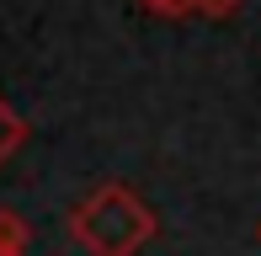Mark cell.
Instances as JSON below:
<instances>
[{
    "label": "cell",
    "mask_w": 261,
    "mask_h": 256,
    "mask_svg": "<svg viewBox=\"0 0 261 256\" xmlns=\"http://www.w3.org/2000/svg\"><path fill=\"white\" fill-rule=\"evenodd\" d=\"M160 219L155 208L144 203L139 192L117 187V182H107L86 197V203H75V214H69V235H75V246L86 256H139L155 240Z\"/></svg>",
    "instance_id": "6da1fadb"
},
{
    "label": "cell",
    "mask_w": 261,
    "mask_h": 256,
    "mask_svg": "<svg viewBox=\"0 0 261 256\" xmlns=\"http://www.w3.org/2000/svg\"><path fill=\"white\" fill-rule=\"evenodd\" d=\"M27 240H32V229L11 208H0V256H27Z\"/></svg>",
    "instance_id": "7a4b0ae2"
},
{
    "label": "cell",
    "mask_w": 261,
    "mask_h": 256,
    "mask_svg": "<svg viewBox=\"0 0 261 256\" xmlns=\"http://www.w3.org/2000/svg\"><path fill=\"white\" fill-rule=\"evenodd\" d=\"M16 139H21V123H16V118H11V112H6V107H0V160H6V155H11V149H16Z\"/></svg>",
    "instance_id": "3957f363"
},
{
    "label": "cell",
    "mask_w": 261,
    "mask_h": 256,
    "mask_svg": "<svg viewBox=\"0 0 261 256\" xmlns=\"http://www.w3.org/2000/svg\"><path fill=\"white\" fill-rule=\"evenodd\" d=\"M256 240H261V229H256Z\"/></svg>",
    "instance_id": "8992f818"
},
{
    "label": "cell",
    "mask_w": 261,
    "mask_h": 256,
    "mask_svg": "<svg viewBox=\"0 0 261 256\" xmlns=\"http://www.w3.org/2000/svg\"><path fill=\"white\" fill-rule=\"evenodd\" d=\"M155 16H181V11H197V0H144Z\"/></svg>",
    "instance_id": "5b68a950"
},
{
    "label": "cell",
    "mask_w": 261,
    "mask_h": 256,
    "mask_svg": "<svg viewBox=\"0 0 261 256\" xmlns=\"http://www.w3.org/2000/svg\"><path fill=\"white\" fill-rule=\"evenodd\" d=\"M197 11L213 16V21H224V16H234V11H240V0H197Z\"/></svg>",
    "instance_id": "277c9868"
}]
</instances>
